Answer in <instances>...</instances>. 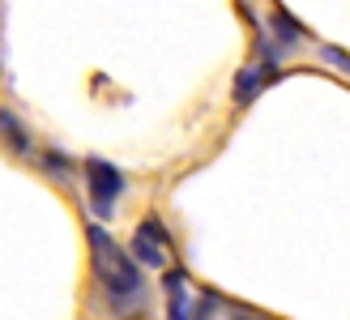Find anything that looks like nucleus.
I'll return each mask as SVG.
<instances>
[{"instance_id":"11","label":"nucleus","mask_w":350,"mask_h":320,"mask_svg":"<svg viewBox=\"0 0 350 320\" xmlns=\"http://www.w3.org/2000/svg\"><path fill=\"white\" fill-rule=\"evenodd\" d=\"M231 320H265V316H256V312H243V308H231Z\"/></svg>"},{"instance_id":"1","label":"nucleus","mask_w":350,"mask_h":320,"mask_svg":"<svg viewBox=\"0 0 350 320\" xmlns=\"http://www.w3.org/2000/svg\"><path fill=\"white\" fill-rule=\"evenodd\" d=\"M85 239H90V261H94V282L103 291V308L111 320H133L146 316L150 308V282L142 274V265H133V256L120 248L103 222L85 226Z\"/></svg>"},{"instance_id":"9","label":"nucleus","mask_w":350,"mask_h":320,"mask_svg":"<svg viewBox=\"0 0 350 320\" xmlns=\"http://www.w3.org/2000/svg\"><path fill=\"white\" fill-rule=\"evenodd\" d=\"M218 312H222L218 291H201L197 299H192V308H188V320H214Z\"/></svg>"},{"instance_id":"2","label":"nucleus","mask_w":350,"mask_h":320,"mask_svg":"<svg viewBox=\"0 0 350 320\" xmlns=\"http://www.w3.org/2000/svg\"><path fill=\"white\" fill-rule=\"evenodd\" d=\"M124 188H129V180L116 163H107V158H85V197H90V209H94L98 222L116 218V205L124 197Z\"/></svg>"},{"instance_id":"8","label":"nucleus","mask_w":350,"mask_h":320,"mask_svg":"<svg viewBox=\"0 0 350 320\" xmlns=\"http://www.w3.org/2000/svg\"><path fill=\"white\" fill-rule=\"evenodd\" d=\"M269 26H273V34H278V39H273V43H278V47H282V51H286V47H295V43H299V39H304V26H299V22H295V17H291V13H282V9H273V17H269Z\"/></svg>"},{"instance_id":"5","label":"nucleus","mask_w":350,"mask_h":320,"mask_svg":"<svg viewBox=\"0 0 350 320\" xmlns=\"http://www.w3.org/2000/svg\"><path fill=\"white\" fill-rule=\"evenodd\" d=\"M163 291H167V320H188L192 295H188V274L180 269V265L163 269Z\"/></svg>"},{"instance_id":"3","label":"nucleus","mask_w":350,"mask_h":320,"mask_svg":"<svg viewBox=\"0 0 350 320\" xmlns=\"http://www.w3.org/2000/svg\"><path fill=\"white\" fill-rule=\"evenodd\" d=\"M171 230L154 218V213H146L142 222H137L133 230V243H129V256L133 265H146V269H167L171 265Z\"/></svg>"},{"instance_id":"6","label":"nucleus","mask_w":350,"mask_h":320,"mask_svg":"<svg viewBox=\"0 0 350 320\" xmlns=\"http://www.w3.org/2000/svg\"><path fill=\"white\" fill-rule=\"evenodd\" d=\"M269 68H260V64H248V68H239V73H235V81H231V98L239 103V107H248L260 90H265V85H269Z\"/></svg>"},{"instance_id":"4","label":"nucleus","mask_w":350,"mask_h":320,"mask_svg":"<svg viewBox=\"0 0 350 320\" xmlns=\"http://www.w3.org/2000/svg\"><path fill=\"white\" fill-rule=\"evenodd\" d=\"M0 146H5L13 158H30L34 154V133L26 129V120L9 111V107H0Z\"/></svg>"},{"instance_id":"7","label":"nucleus","mask_w":350,"mask_h":320,"mask_svg":"<svg viewBox=\"0 0 350 320\" xmlns=\"http://www.w3.org/2000/svg\"><path fill=\"white\" fill-rule=\"evenodd\" d=\"M30 158H34V167H39L47 180H56V184H68V180L77 175V163H73L64 150H51V146H47V150H34Z\"/></svg>"},{"instance_id":"10","label":"nucleus","mask_w":350,"mask_h":320,"mask_svg":"<svg viewBox=\"0 0 350 320\" xmlns=\"http://www.w3.org/2000/svg\"><path fill=\"white\" fill-rule=\"evenodd\" d=\"M325 60H329V64H346V51H334V47H325Z\"/></svg>"}]
</instances>
